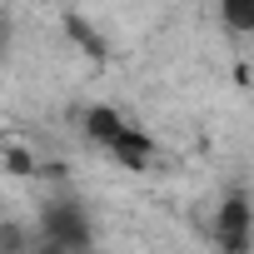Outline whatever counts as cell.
Returning a JSON list of instances; mask_svg holds the SVG:
<instances>
[{
	"label": "cell",
	"mask_w": 254,
	"mask_h": 254,
	"mask_svg": "<svg viewBox=\"0 0 254 254\" xmlns=\"http://www.w3.org/2000/svg\"><path fill=\"white\" fill-rule=\"evenodd\" d=\"M85 135L125 170H145L155 165V140L145 135V125H135L130 115H120L115 105H90L85 110Z\"/></svg>",
	"instance_id": "cell-1"
},
{
	"label": "cell",
	"mask_w": 254,
	"mask_h": 254,
	"mask_svg": "<svg viewBox=\"0 0 254 254\" xmlns=\"http://www.w3.org/2000/svg\"><path fill=\"white\" fill-rule=\"evenodd\" d=\"M35 229H40L55 249H65V254H90V239H95L90 209H85L75 194H55V199H45Z\"/></svg>",
	"instance_id": "cell-2"
},
{
	"label": "cell",
	"mask_w": 254,
	"mask_h": 254,
	"mask_svg": "<svg viewBox=\"0 0 254 254\" xmlns=\"http://www.w3.org/2000/svg\"><path fill=\"white\" fill-rule=\"evenodd\" d=\"M209 234H214V249L219 254H249V244H254V214H249V194L244 190H229L214 204Z\"/></svg>",
	"instance_id": "cell-3"
},
{
	"label": "cell",
	"mask_w": 254,
	"mask_h": 254,
	"mask_svg": "<svg viewBox=\"0 0 254 254\" xmlns=\"http://www.w3.org/2000/svg\"><path fill=\"white\" fill-rule=\"evenodd\" d=\"M25 254H65V249H55V244H50V239L35 229V239H30V249H25Z\"/></svg>",
	"instance_id": "cell-4"
}]
</instances>
